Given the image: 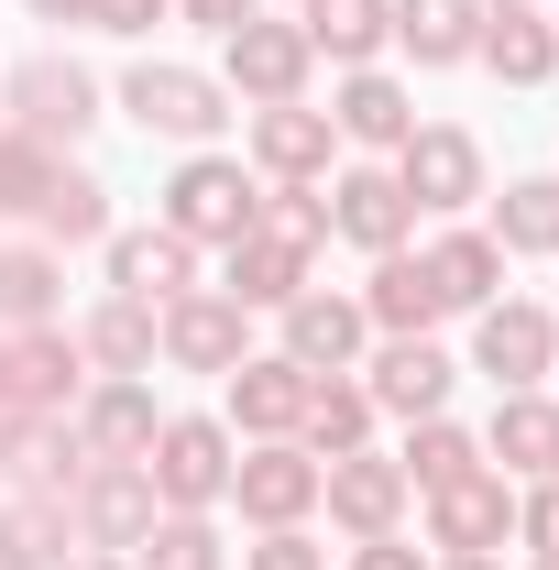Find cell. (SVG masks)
<instances>
[{
    "instance_id": "e0dca14e",
    "label": "cell",
    "mask_w": 559,
    "mask_h": 570,
    "mask_svg": "<svg viewBox=\"0 0 559 570\" xmlns=\"http://www.w3.org/2000/svg\"><path fill=\"white\" fill-rule=\"evenodd\" d=\"M154 384L143 373H99V395H77V439H88V461H143L154 450Z\"/></svg>"
},
{
    "instance_id": "681fc988",
    "label": "cell",
    "mask_w": 559,
    "mask_h": 570,
    "mask_svg": "<svg viewBox=\"0 0 559 570\" xmlns=\"http://www.w3.org/2000/svg\"><path fill=\"white\" fill-rule=\"evenodd\" d=\"M538 570H559V560H538Z\"/></svg>"
},
{
    "instance_id": "ee69618b",
    "label": "cell",
    "mask_w": 559,
    "mask_h": 570,
    "mask_svg": "<svg viewBox=\"0 0 559 570\" xmlns=\"http://www.w3.org/2000/svg\"><path fill=\"white\" fill-rule=\"evenodd\" d=\"M0 417H22V362H11V330H0Z\"/></svg>"
},
{
    "instance_id": "30bf717a",
    "label": "cell",
    "mask_w": 559,
    "mask_h": 570,
    "mask_svg": "<svg viewBox=\"0 0 559 570\" xmlns=\"http://www.w3.org/2000/svg\"><path fill=\"white\" fill-rule=\"evenodd\" d=\"M231 504H242L253 527H307V515H318V450H296V439L242 450V461H231Z\"/></svg>"
},
{
    "instance_id": "7bdbcfd3",
    "label": "cell",
    "mask_w": 559,
    "mask_h": 570,
    "mask_svg": "<svg viewBox=\"0 0 559 570\" xmlns=\"http://www.w3.org/2000/svg\"><path fill=\"white\" fill-rule=\"evenodd\" d=\"M176 11H187V22H198V33H242V22H253V11H264V0H176Z\"/></svg>"
},
{
    "instance_id": "f1b7e54d",
    "label": "cell",
    "mask_w": 559,
    "mask_h": 570,
    "mask_svg": "<svg viewBox=\"0 0 559 570\" xmlns=\"http://www.w3.org/2000/svg\"><path fill=\"white\" fill-rule=\"evenodd\" d=\"M231 307H285V296H307V253L275 242V230H242L231 242V285H219Z\"/></svg>"
},
{
    "instance_id": "c3c4849f",
    "label": "cell",
    "mask_w": 559,
    "mask_h": 570,
    "mask_svg": "<svg viewBox=\"0 0 559 570\" xmlns=\"http://www.w3.org/2000/svg\"><path fill=\"white\" fill-rule=\"evenodd\" d=\"M483 11H527V0H483Z\"/></svg>"
},
{
    "instance_id": "8992f818",
    "label": "cell",
    "mask_w": 559,
    "mask_h": 570,
    "mask_svg": "<svg viewBox=\"0 0 559 570\" xmlns=\"http://www.w3.org/2000/svg\"><path fill=\"white\" fill-rule=\"evenodd\" d=\"M472 373H493L504 395H527L538 373H559V318H549V307H527V296L472 307Z\"/></svg>"
},
{
    "instance_id": "7c38bea8",
    "label": "cell",
    "mask_w": 559,
    "mask_h": 570,
    "mask_svg": "<svg viewBox=\"0 0 559 570\" xmlns=\"http://www.w3.org/2000/svg\"><path fill=\"white\" fill-rule=\"evenodd\" d=\"M318 504H330L341 538H395V515H406V472L373 461V450H341V461H318Z\"/></svg>"
},
{
    "instance_id": "83f0119b",
    "label": "cell",
    "mask_w": 559,
    "mask_h": 570,
    "mask_svg": "<svg viewBox=\"0 0 559 570\" xmlns=\"http://www.w3.org/2000/svg\"><path fill=\"white\" fill-rule=\"evenodd\" d=\"M395 45L418 67H472L483 45V0H395Z\"/></svg>"
},
{
    "instance_id": "74e56055",
    "label": "cell",
    "mask_w": 559,
    "mask_h": 570,
    "mask_svg": "<svg viewBox=\"0 0 559 570\" xmlns=\"http://www.w3.org/2000/svg\"><path fill=\"white\" fill-rule=\"evenodd\" d=\"M253 230H275V242H296V253H318V242H330V198H318V187H264Z\"/></svg>"
},
{
    "instance_id": "f35d334b",
    "label": "cell",
    "mask_w": 559,
    "mask_h": 570,
    "mask_svg": "<svg viewBox=\"0 0 559 570\" xmlns=\"http://www.w3.org/2000/svg\"><path fill=\"white\" fill-rule=\"evenodd\" d=\"M516 538H527L538 560H559V472H549V483H527V494H516Z\"/></svg>"
},
{
    "instance_id": "5bb4252c",
    "label": "cell",
    "mask_w": 559,
    "mask_h": 570,
    "mask_svg": "<svg viewBox=\"0 0 559 570\" xmlns=\"http://www.w3.org/2000/svg\"><path fill=\"white\" fill-rule=\"evenodd\" d=\"M318 198H330V230L362 242V253H406V230H418L406 187H395V165H351L341 187H318Z\"/></svg>"
},
{
    "instance_id": "ba28073f",
    "label": "cell",
    "mask_w": 559,
    "mask_h": 570,
    "mask_svg": "<svg viewBox=\"0 0 559 570\" xmlns=\"http://www.w3.org/2000/svg\"><path fill=\"white\" fill-rule=\"evenodd\" d=\"M242 318H253V307H231L219 285H187V296H165V307H154V352L176 362V373H231V362L253 352V341H242Z\"/></svg>"
},
{
    "instance_id": "1f68e13d",
    "label": "cell",
    "mask_w": 559,
    "mask_h": 570,
    "mask_svg": "<svg viewBox=\"0 0 559 570\" xmlns=\"http://www.w3.org/2000/svg\"><path fill=\"white\" fill-rule=\"evenodd\" d=\"M77 352L99 362V373H154V307L143 296H99L88 330H77Z\"/></svg>"
},
{
    "instance_id": "836d02e7",
    "label": "cell",
    "mask_w": 559,
    "mask_h": 570,
    "mask_svg": "<svg viewBox=\"0 0 559 570\" xmlns=\"http://www.w3.org/2000/svg\"><path fill=\"white\" fill-rule=\"evenodd\" d=\"M296 439H307L318 461L362 450V439H373V395H362V384H341V373H318V384H307V417H296Z\"/></svg>"
},
{
    "instance_id": "d4e9b609",
    "label": "cell",
    "mask_w": 559,
    "mask_h": 570,
    "mask_svg": "<svg viewBox=\"0 0 559 570\" xmlns=\"http://www.w3.org/2000/svg\"><path fill=\"white\" fill-rule=\"evenodd\" d=\"M67 538H77V515L67 494H0V570H67Z\"/></svg>"
},
{
    "instance_id": "52a82bcc",
    "label": "cell",
    "mask_w": 559,
    "mask_h": 570,
    "mask_svg": "<svg viewBox=\"0 0 559 570\" xmlns=\"http://www.w3.org/2000/svg\"><path fill=\"white\" fill-rule=\"evenodd\" d=\"M67 515H77V538H88V549L133 560L143 527L165 515V494H154V472H143V461H88V483L67 494Z\"/></svg>"
},
{
    "instance_id": "9c48e42d",
    "label": "cell",
    "mask_w": 559,
    "mask_h": 570,
    "mask_svg": "<svg viewBox=\"0 0 559 570\" xmlns=\"http://www.w3.org/2000/svg\"><path fill=\"white\" fill-rule=\"evenodd\" d=\"M0 483H22V494H77V483H88V439H77V417H56V406L0 417Z\"/></svg>"
},
{
    "instance_id": "4316f807",
    "label": "cell",
    "mask_w": 559,
    "mask_h": 570,
    "mask_svg": "<svg viewBox=\"0 0 559 570\" xmlns=\"http://www.w3.org/2000/svg\"><path fill=\"white\" fill-rule=\"evenodd\" d=\"M56 307H67L56 242H0V330H45Z\"/></svg>"
},
{
    "instance_id": "5b68a950",
    "label": "cell",
    "mask_w": 559,
    "mask_h": 570,
    "mask_svg": "<svg viewBox=\"0 0 559 570\" xmlns=\"http://www.w3.org/2000/svg\"><path fill=\"white\" fill-rule=\"evenodd\" d=\"M395 187H406V209L450 219L483 198V142L461 132V121H418V132L395 142Z\"/></svg>"
},
{
    "instance_id": "ac0fdd59",
    "label": "cell",
    "mask_w": 559,
    "mask_h": 570,
    "mask_svg": "<svg viewBox=\"0 0 559 570\" xmlns=\"http://www.w3.org/2000/svg\"><path fill=\"white\" fill-rule=\"evenodd\" d=\"M187 285H198V242H176L165 219H154V230H110V296L165 307V296H187Z\"/></svg>"
},
{
    "instance_id": "3957f363",
    "label": "cell",
    "mask_w": 559,
    "mask_h": 570,
    "mask_svg": "<svg viewBox=\"0 0 559 570\" xmlns=\"http://www.w3.org/2000/svg\"><path fill=\"white\" fill-rule=\"evenodd\" d=\"M143 472H154L165 515H209V504H231V428L219 417H165L154 450H143Z\"/></svg>"
},
{
    "instance_id": "bcb514c9",
    "label": "cell",
    "mask_w": 559,
    "mask_h": 570,
    "mask_svg": "<svg viewBox=\"0 0 559 570\" xmlns=\"http://www.w3.org/2000/svg\"><path fill=\"white\" fill-rule=\"evenodd\" d=\"M33 22H88V0H33Z\"/></svg>"
},
{
    "instance_id": "e575fe53",
    "label": "cell",
    "mask_w": 559,
    "mask_h": 570,
    "mask_svg": "<svg viewBox=\"0 0 559 570\" xmlns=\"http://www.w3.org/2000/svg\"><path fill=\"white\" fill-rule=\"evenodd\" d=\"M493 253H559V176H516L493 198Z\"/></svg>"
},
{
    "instance_id": "d590c367",
    "label": "cell",
    "mask_w": 559,
    "mask_h": 570,
    "mask_svg": "<svg viewBox=\"0 0 559 570\" xmlns=\"http://www.w3.org/2000/svg\"><path fill=\"white\" fill-rule=\"evenodd\" d=\"M133 570H231V549H219L209 515H154L143 549H133Z\"/></svg>"
},
{
    "instance_id": "4dcf8cb0",
    "label": "cell",
    "mask_w": 559,
    "mask_h": 570,
    "mask_svg": "<svg viewBox=\"0 0 559 570\" xmlns=\"http://www.w3.org/2000/svg\"><path fill=\"white\" fill-rule=\"evenodd\" d=\"M395 472H406V494H450V483H472V472H483V439H472V428H450V417H418Z\"/></svg>"
},
{
    "instance_id": "f6af8a7d",
    "label": "cell",
    "mask_w": 559,
    "mask_h": 570,
    "mask_svg": "<svg viewBox=\"0 0 559 570\" xmlns=\"http://www.w3.org/2000/svg\"><path fill=\"white\" fill-rule=\"evenodd\" d=\"M428 570H504V560H493V549H439Z\"/></svg>"
},
{
    "instance_id": "f546056e",
    "label": "cell",
    "mask_w": 559,
    "mask_h": 570,
    "mask_svg": "<svg viewBox=\"0 0 559 570\" xmlns=\"http://www.w3.org/2000/svg\"><path fill=\"white\" fill-rule=\"evenodd\" d=\"M307 45L330 67H373L395 45V0H307Z\"/></svg>"
},
{
    "instance_id": "d6986e66",
    "label": "cell",
    "mask_w": 559,
    "mask_h": 570,
    "mask_svg": "<svg viewBox=\"0 0 559 570\" xmlns=\"http://www.w3.org/2000/svg\"><path fill=\"white\" fill-rule=\"evenodd\" d=\"M330 132L362 142V154H395V142L418 132V99H406L384 67H351V77H341V99H330Z\"/></svg>"
},
{
    "instance_id": "cb8c5ba5",
    "label": "cell",
    "mask_w": 559,
    "mask_h": 570,
    "mask_svg": "<svg viewBox=\"0 0 559 570\" xmlns=\"http://www.w3.org/2000/svg\"><path fill=\"white\" fill-rule=\"evenodd\" d=\"M362 318L384 330V341H428L450 307H439V285H428V264H406V253H373V285H362Z\"/></svg>"
},
{
    "instance_id": "ffe728a7",
    "label": "cell",
    "mask_w": 559,
    "mask_h": 570,
    "mask_svg": "<svg viewBox=\"0 0 559 570\" xmlns=\"http://www.w3.org/2000/svg\"><path fill=\"white\" fill-rule=\"evenodd\" d=\"M483 461H493V472H516V483H549V472H559V406L538 395V384L493 406V428H483Z\"/></svg>"
},
{
    "instance_id": "2e32d148",
    "label": "cell",
    "mask_w": 559,
    "mask_h": 570,
    "mask_svg": "<svg viewBox=\"0 0 559 570\" xmlns=\"http://www.w3.org/2000/svg\"><path fill=\"white\" fill-rule=\"evenodd\" d=\"M362 341H373L362 296H330V285L285 296V362H307V373H351V352H362Z\"/></svg>"
},
{
    "instance_id": "603a6c76",
    "label": "cell",
    "mask_w": 559,
    "mask_h": 570,
    "mask_svg": "<svg viewBox=\"0 0 559 570\" xmlns=\"http://www.w3.org/2000/svg\"><path fill=\"white\" fill-rule=\"evenodd\" d=\"M418 264H428V285H439V307H450V318H472V307L504 296V253H493V230H439Z\"/></svg>"
},
{
    "instance_id": "6da1fadb",
    "label": "cell",
    "mask_w": 559,
    "mask_h": 570,
    "mask_svg": "<svg viewBox=\"0 0 559 570\" xmlns=\"http://www.w3.org/2000/svg\"><path fill=\"white\" fill-rule=\"evenodd\" d=\"M253 209H264V176L253 165H231V154H187L176 176H165V230L176 242H198V253H231L242 230H253Z\"/></svg>"
},
{
    "instance_id": "7a4b0ae2",
    "label": "cell",
    "mask_w": 559,
    "mask_h": 570,
    "mask_svg": "<svg viewBox=\"0 0 559 570\" xmlns=\"http://www.w3.org/2000/svg\"><path fill=\"white\" fill-rule=\"evenodd\" d=\"M0 121L67 154V142L88 132V121H99V77L77 67V56H22V67L0 77Z\"/></svg>"
},
{
    "instance_id": "44dd1931",
    "label": "cell",
    "mask_w": 559,
    "mask_h": 570,
    "mask_svg": "<svg viewBox=\"0 0 559 570\" xmlns=\"http://www.w3.org/2000/svg\"><path fill=\"white\" fill-rule=\"evenodd\" d=\"M504 538H516V494H504V472H472V483L428 494V549H504Z\"/></svg>"
},
{
    "instance_id": "60d3db41",
    "label": "cell",
    "mask_w": 559,
    "mask_h": 570,
    "mask_svg": "<svg viewBox=\"0 0 559 570\" xmlns=\"http://www.w3.org/2000/svg\"><path fill=\"white\" fill-rule=\"evenodd\" d=\"M165 11H176V0H88V22H99V33H154Z\"/></svg>"
},
{
    "instance_id": "7dc6e473",
    "label": "cell",
    "mask_w": 559,
    "mask_h": 570,
    "mask_svg": "<svg viewBox=\"0 0 559 570\" xmlns=\"http://www.w3.org/2000/svg\"><path fill=\"white\" fill-rule=\"evenodd\" d=\"M67 570H133V560H110V549H99V560H67Z\"/></svg>"
},
{
    "instance_id": "484cf974",
    "label": "cell",
    "mask_w": 559,
    "mask_h": 570,
    "mask_svg": "<svg viewBox=\"0 0 559 570\" xmlns=\"http://www.w3.org/2000/svg\"><path fill=\"white\" fill-rule=\"evenodd\" d=\"M472 67H493L504 88H549L559 77V22H538V11H483Z\"/></svg>"
},
{
    "instance_id": "7402d4cb",
    "label": "cell",
    "mask_w": 559,
    "mask_h": 570,
    "mask_svg": "<svg viewBox=\"0 0 559 570\" xmlns=\"http://www.w3.org/2000/svg\"><path fill=\"white\" fill-rule=\"evenodd\" d=\"M450 373H461V362L439 352V341H384L362 395H373V406H395V417H439V406H450Z\"/></svg>"
},
{
    "instance_id": "8d00e7d4",
    "label": "cell",
    "mask_w": 559,
    "mask_h": 570,
    "mask_svg": "<svg viewBox=\"0 0 559 570\" xmlns=\"http://www.w3.org/2000/svg\"><path fill=\"white\" fill-rule=\"evenodd\" d=\"M56 165H67L56 142H33V132H11V121H0V219H33V209H45Z\"/></svg>"
},
{
    "instance_id": "ab89813d",
    "label": "cell",
    "mask_w": 559,
    "mask_h": 570,
    "mask_svg": "<svg viewBox=\"0 0 559 570\" xmlns=\"http://www.w3.org/2000/svg\"><path fill=\"white\" fill-rule=\"evenodd\" d=\"M242 570H330V560H318V538H307V527H264V549H253Z\"/></svg>"
},
{
    "instance_id": "9a60e30c",
    "label": "cell",
    "mask_w": 559,
    "mask_h": 570,
    "mask_svg": "<svg viewBox=\"0 0 559 570\" xmlns=\"http://www.w3.org/2000/svg\"><path fill=\"white\" fill-rule=\"evenodd\" d=\"M330 110H307V99H275V110H253V176H275V187H318L330 176Z\"/></svg>"
},
{
    "instance_id": "277c9868",
    "label": "cell",
    "mask_w": 559,
    "mask_h": 570,
    "mask_svg": "<svg viewBox=\"0 0 559 570\" xmlns=\"http://www.w3.org/2000/svg\"><path fill=\"white\" fill-rule=\"evenodd\" d=\"M121 110H133L143 132H165V142H209L219 121H231V88H219L209 67H165V56H143V67L121 77Z\"/></svg>"
},
{
    "instance_id": "4fadbf2b",
    "label": "cell",
    "mask_w": 559,
    "mask_h": 570,
    "mask_svg": "<svg viewBox=\"0 0 559 570\" xmlns=\"http://www.w3.org/2000/svg\"><path fill=\"white\" fill-rule=\"evenodd\" d=\"M231 428H253V439H296V417H307V362H285V352H242L231 373Z\"/></svg>"
},
{
    "instance_id": "d6a6232c",
    "label": "cell",
    "mask_w": 559,
    "mask_h": 570,
    "mask_svg": "<svg viewBox=\"0 0 559 570\" xmlns=\"http://www.w3.org/2000/svg\"><path fill=\"white\" fill-rule=\"evenodd\" d=\"M33 230H45L56 253H77V242H110V187H99L88 165H56V187H45Z\"/></svg>"
},
{
    "instance_id": "8fae6325",
    "label": "cell",
    "mask_w": 559,
    "mask_h": 570,
    "mask_svg": "<svg viewBox=\"0 0 559 570\" xmlns=\"http://www.w3.org/2000/svg\"><path fill=\"white\" fill-rule=\"evenodd\" d=\"M231 45V88L253 99V110H275V99H307V67H318V45H307V22H242V33H219Z\"/></svg>"
},
{
    "instance_id": "b9f144b4",
    "label": "cell",
    "mask_w": 559,
    "mask_h": 570,
    "mask_svg": "<svg viewBox=\"0 0 559 570\" xmlns=\"http://www.w3.org/2000/svg\"><path fill=\"white\" fill-rule=\"evenodd\" d=\"M351 570H428V549H406V538H351Z\"/></svg>"
}]
</instances>
